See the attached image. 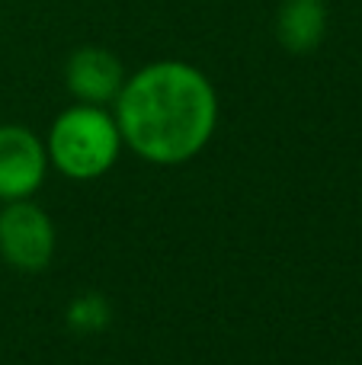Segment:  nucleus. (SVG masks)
<instances>
[{"mask_svg": "<svg viewBox=\"0 0 362 365\" xmlns=\"http://www.w3.org/2000/svg\"><path fill=\"white\" fill-rule=\"evenodd\" d=\"M122 132L109 106L71 103L55 115L45 135L48 164L61 177L90 182L106 177L122 154Z\"/></svg>", "mask_w": 362, "mask_h": 365, "instance_id": "f03ea898", "label": "nucleus"}, {"mask_svg": "<svg viewBox=\"0 0 362 365\" xmlns=\"http://www.w3.org/2000/svg\"><path fill=\"white\" fill-rule=\"evenodd\" d=\"M0 205H4V202H0Z\"/></svg>", "mask_w": 362, "mask_h": 365, "instance_id": "6e6552de", "label": "nucleus"}, {"mask_svg": "<svg viewBox=\"0 0 362 365\" xmlns=\"http://www.w3.org/2000/svg\"><path fill=\"white\" fill-rule=\"evenodd\" d=\"M327 36L324 0H282L276 10V38L292 55H308Z\"/></svg>", "mask_w": 362, "mask_h": 365, "instance_id": "423d86ee", "label": "nucleus"}, {"mask_svg": "<svg viewBox=\"0 0 362 365\" xmlns=\"http://www.w3.org/2000/svg\"><path fill=\"white\" fill-rule=\"evenodd\" d=\"M218 113L209 74L177 58L132 71L113 103L122 145L154 167H180L199 158L218 128Z\"/></svg>", "mask_w": 362, "mask_h": 365, "instance_id": "f257e3e1", "label": "nucleus"}, {"mask_svg": "<svg viewBox=\"0 0 362 365\" xmlns=\"http://www.w3.org/2000/svg\"><path fill=\"white\" fill-rule=\"evenodd\" d=\"M125 64L119 55L100 45L74 48L64 64V87L74 103H93V106H113L125 83Z\"/></svg>", "mask_w": 362, "mask_h": 365, "instance_id": "39448f33", "label": "nucleus"}, {"mask_svg": "<svg viewBox=\"0 0 362 365\" xmlns=\"http://www.w3.org/2000/svg\"><path fill=\"white\" fill-rule=\"evenodd\" d=\"M109 311L106 298L96 295V292H87V295L74 298L68 308V327L77 330V334H100V330L109 327Z\"/></svg>", "mask_w": 362, "mask_h": 365, "instance_id": "0eeeda50", "label": "nucleus"}, {"mask_svg": "<svg viewBox=\"0 0 362 365\" xmlns=\"http://www.w3.org/2000/svg\"><path fill=\"white\" fill-rule=\"evenodd\" d=\"M48 170L45 138L26 125H0V202L32 199Z\"/></svg>", "mask_w": 362, "mask_h": 365, "instance_id": "20e7f679", "label": "nucleus"}, {"mask_svg": "<svg viewBox=\"0 0 362 365\" xmlns=\"http://www.w3.org/2000/svg\"><path fill=\"white\" fill-rule=\"evenodd\" d=\"M0 257L19 272H42L55 257V225L32 199L0 205Z\"/></svg>", "mask_w": 362, "mask_h": 365, "instance_id": "7ed1b4c3", "label": "nucleus"}]
</instances>
